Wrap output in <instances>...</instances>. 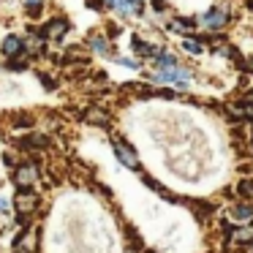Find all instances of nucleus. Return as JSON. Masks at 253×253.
Instances as JSON below:
<instances>
[{"label": "nucleus", "instance_id": "0eeeda50", "mask_svg": "<svg viewBox=\"0 0 253 253\" xmlns=\"http://www.w3.org/2000/svg\"><path fill=\"white\" fill-rule=\"evenodd\" d=\"M44 36L41 33H33V36H28V39H22V44H25V52L28 55H39L41 49H44Z\"/></svg>", "mask_w": 253, "mask_h": 253}, {"label": "nucleus", "instance_id": "5701e85b", "mask_svg": "<svg viewBox=\"0 0 253 253\" xmlns=\"http://www.w3.org/2000/svg\"><path fill=\"white\" fill-rule=\"evenodd\" d=\"M251 6H253V0H251Z\"/></svg>", "mask_w": 253, "mask_h": 253}, {"label": "nucleus", "instance_id": "dca6fc26", "mask_svg": "<svg viewBox=\"0 0 253 253\" xmlns=\"http://www.w3.org/2000/svg\"><path fill=\"white\" fill-rule=\"evenodd\" d=\"M28 66V60L25 57H14V60H8V68H14V71H19V68Z\"/></svg>", "mask_w": 253, "mask_h": 253}, {"label": "nucleus", "instance_id": "4468645a", "mask_svg": "<svg viewBox=\"0 0 253 253\" xmlns=\"http://www.w3.org/2000/svg\"><path fill=\"white\" fill-rule=\"evenodd\" d=\"M231 212H234V218H242V220H245V218H251V215H253V210L248 207V204H240V207H234Z\"/></svg>", "mask_w": 253, "mask_h": 253}, {"label": "nucleus", "instance_id": "aec40b11", "mask_svg": "<svg viewBox=\"0 0 253 253\" xmlns=\"http://www.w3.org/2000/svg\"><path fill=\"white\" fill-rule=\"evenodd\" d=\"M106 6H117V0H104Z\"/></svg>", "mask_w": 253, "mask_h": 253}, {"label": "nucleus", "instance_id": "f03ea898", "mask_svg": "<svg viewBox=\"0 0 253 253\" xmlns=\"http://www.w3.org/2000/svg\"><path fill=\"white\" fill-rule=\"evenodd\" d=\"M14 182L19 185V191H30V185L39 182V166H36L33 161L19 164L17 169H14Z\"/></svg>", "mask_w": 253, "mask_h": 253}, {"label": "nucleus", "instance_id": "20e7f679", "mask_svg": "<svg viewBox=\"0 0 253 253\" xmlns=\"http://www.w3.org/2000/svg\"><path fill=\"white\" fill-rule=\"evenodd\" d=\"M0 52L14 60V57H19L25 52V44H22V39H19V36H6V39H3V44H0Z\"/></svg>", "mask_w": 253, "mask_h": 253}, {"label": "nucleus", "instance_id": "f3484780", "mask_svg": "<svg viewBox=\"0 0 253 253\" xmlns=\"http://www.w3.org/2000/svg\"><path fill=\"white\" fill-rule=\"evenodd\" d=\"M87 120H90V123H101V126H104V123H106V117H104V112H90V115H87Z\"/></svg>", "mask_w": 253, "mask_h": 253}, {"label": "nucleus", "instance_id": "9b49d317", "mask_svg": "<svg viewBox=\"0 0 253 253\" xmlns=\"http://www.w3.org/2000/svg\"><path fill=\"white\" fill-rule=\"evenodd\" d=\"M41 144H46V136H28V139H22V147H41Z\"/></svg>", "mask_w": 253, "mask_h": 253}, {"label": "nucleus", "instance_id": "2eb2a0df", "mask_svg": "<svg viewBox=\"0 0 253 253\" xmlns=\"http://www.w3.org/2000/svg\"><path fill=\"white\" fill-rule=\"evenodd\" d=\"M25 6H28L30 14H39L41 6H44V0H25Z\"/></svg>", "mask_w": 253, "mask_h": 253}, {"label": "nucleus", "instance_id": "9d476101", "mask_svg": "<svg viewBox=\"0 0 253 253\" xmlns=\"http://www.w3.org/2000/svg\"><path fill=\"white\" fill-rule=\"evenodd\" d=\"M117 8H120L123 14H139L142 11L139 0H117Z\"/></svg>", "mask_w": 253, "mask_h": 253}, {"label": "nucleus", "instance_id": "412c9836", "mask_svg": "<svg viewBox=\"0 0 253 253\" xmlns=\"http://www.w3.org/2000/svg\"><path fill=\"white\" fill-rule=\"evenodd\" d=\"M14 253H28V251H22V248H14Z\"/></svg>", "mask_w": 253, "mask_h": 253}, {"label": "nucleus", "instance_id": "6e6552de", "mask_svg": "<svg viewBox=\"0 0 253 253\" xmlns=\"http://www.w3.org/2000/svg\"><path fill=\"white\" fill-rule=\"evenodd\" d=\"M202 22L207 25L210 30H220V28H223V25H226V14L220 11V8H215V11H210L207 17L202 19Z\"/></svg>", "mask_w": 253, "mask_h": 253}, {"label": "nucleus", "instance_id": "7ed1b4c3", "mask_svg": "<svg viewBox=\"0 0 253 253\" xmlns=\"http://www.w3.org/2000/svg\"><path fill=\"white\" fill-rule=\"evenodd\" d=\"M188 77H191V74H188V68H180V66H174V68H161L158 74H155V79H158V82H188Z\"/></svg>", "mask_w": 253, "mask_h": 253}, {"label": "nucleus", "instance_id": "39448f33", "mask_svg": "<svg viewBox=\"0 0 253 253\" xmlns=\"http://www.w3.org/2000/svg\"><path fill=\"white\" fill-rule=\"evenodd\" d=\"M115 155L120 158V164L123 166H128V169H139V161H136V153H133L128 144H123V142H115Z\"/></svg>", "mask_w": 253, "mask_h": 253}, {"label": "nucleus", "instance_id": "a211bd4d", "mask_svg": "<svg viewBox=\"0 0 253 253\" xmlns=\"http://www.w3.org/2000/svg\"><path fill=\"white\" fill-rule=\"evenodd\" d=\"M242 193H251V196H253V180H245V182H242Z\"/></svg>", "mask_w": 253, "mask_h": 253}, {"label": "nucleus", "instance_id": "423d86ee", "mask_svg": "<svg viewBox=\"0 0 253 253\" xmlns=\"http://www.w3.org/2000/svg\"><path fill=\"white\" fill-rule=\"evenodd\" d=\"M66 33H68V22H66V19H52V22L41 30V36H44V39H49V41L63 39Z\"/></svg>", "mask_w": 253, "mask_h": 253}, {"label": "nucleus", "instance_id": "ddd939ff", "mask_svg": "<svg viewBox=\"0 0 253 253\" xmlns=\"http://www.w3.org/2000/svg\"><path fill=\"white\" fill-rule=\"evenodd\" d=\"M182 49L191 52V55H199V52H202V44H199V41H193V39H185V41H182Z\"/></svg>", "mask_w": 253, "mask_h": 253}, {"label": "nucleus", "instance_id": "4be33fe9", "mask_svg": "<svg viewBox=\"0 0 253 253\" xmlns=\"http://www.w3.org/2000/svg\"><path fill=\"white\" fill-rule=\"evenodd\" d=\"M248 101H251V104H253V90H251V95H248Z\"/></svg>", "mask_w": 253, "mask_h": 253}, {"label": "nucleus", "instance_id": "f8f14e48", "mask_svg": "<svg viewBox=\"0 0 253 253\" xmlns=\"http://www.w3.org/2000/svg\"><path fill=\"white\" fill-rule=\"evenodd\" d=\"M90 46H93L95 52H101V55H109V46H106L104 39H95V36H93V39H90Z\"/></svg>", "mask_w": 253, "mask_h": 253}, {"label": "nucleus", "instance_id": "f257e3e1", "mask_svg": "<svg viewBox=\"0 0 253 253\" xmlns=\"http://www.w3.org/2000/svg\"><path fill=\"white\" fill-rule=\"evenodd\" d=\"M14 210H17L19 223L28 226L25 220H28L30 215H33L36 210H39V196H36L33 191H19V193H17V199H14Z\"/></svg>", "mask_w": 253, "mask_h": 253}, {"label": "nucleus", "instance_id": "6ab92c4d", "mask_svg": "<svg viewBox=\"0 0 253 253\" xmlns=\"http://www.w3.org/2000/svg\"><path fill=\"white\" fill-rule=\"evenodd\" d=\"M3 212H8V199L6 196H0V215Z\"/></svg>", "mask_w": 253, "mask_h": 253}, {"label": "nucleus", "instance_id": "1a4fd4ad", "mask_svg": "<svg viewBox=\"0 0 253 253\" xmlns=\"http://www.w3.org/2000/svg\"><path fill=\"white\" fill-rule=\"evenodd\" d=\"M231 240H234V242H251V240H253V226L234 229V231H231Z\"/></svg>", "mask_w": 253, "mask_h": 253}]
</instances>
